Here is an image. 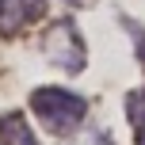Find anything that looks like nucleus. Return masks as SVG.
<instances>
[{"instance_id": "obj_4", "label": "nucleus", "mask_w": 145, "mask_h": 145, "mask_svg": "<svg viewBox=\"0 0 145 145\" xmlns=\"http://www.w3.org/2000/svg\"><path fill=\"white\" fill-rule=\"evenodd\" d=\"M0 145H42L35 138V126L23 111H4L0 115Z\"/></svg>"}, {"instance_id": "obj_2", "label": "nucleus", "mask_w": 145, "mask_h": 145, "mask_svg": "<svg viewBox=\"0 0 145 145\" xmlns=\"http://www.w3.org/2000/svg\"><path fill=\"white\" fill-rule=\"evenodd\" d=\"M42 57L50 61L54 69H61V72H69V76H76V72H84L88 65V42H84V35H80V27H76V19H54L50 27L42 31Z\"/></svg>"}, {"instance_id": "obj_1", "label": "nucleus", "mask_w": 145, "mask_h": 145, "mask_svg": "<svg viewBox=\"0 0 145 145\" xmlns=\"http://www.w3.org/2000/svg\"><path fill=\"white\" fill-rule=\"evenodd\" d=\"M31 115L54 134V138H72L88 118V99L72 88L42 84L31 92Z\"/></svg>"}, {"instance_id": "obj_3", "label": "nucleus", "mask_w": 145, "mask_h": 145, "mask_svg": "<svg viewBox=\"0 0 145 145\" xmlns=\"http://www.w3.org/2000/svg\"><path fill=\"white\" fill-rule=\"evenodd\" d=\"M50 15V0H0V35L19 38Z\"/></svg>"}, {"instance_id": "obj_7", "label": "nucleus", "mask_w": 145, "mask_h": 145, "mask_svg": "<svg viewBox=\"0 0 145 145\" xmlns=\"http://www.w3.org/2000/svg\"><path fill=\"white\" fill-rule=\"evenodd\" d=\"M84 145H115V141H111V138H107V134H95V138H88Z\"/></svg>"}, {"instance_id": "obj_5", "label": "nucleus", "mask_w": 145, "mask_h": 145, "mask_svg": "<svg viewBox=\"0 0 145 145\" xmlns=\"http://www.w3.org/2000/svg\"><path fill=\"white\" fill-rule=\"evenodd\" d=\"M122 111H126V122H130L134 145H145V88H134V92H126Z\"/></svg>"}, {"instance_id": "obj_6", "label": "nucleus", "mask_w": 145, "mask_h": 145, "mask_svg": "<svg viewBox=\"0 0 145 145\" xmlns=\"http://www.w3.org/2000/svg\"><path fill=\"white\" fill-rule=\"evenodd\" d=\"M122 27L130 31V38H134V50H138V61H141V69H145V27H141V23H134L130 15L122 19Z\"/></svg>"}]
</instances>
